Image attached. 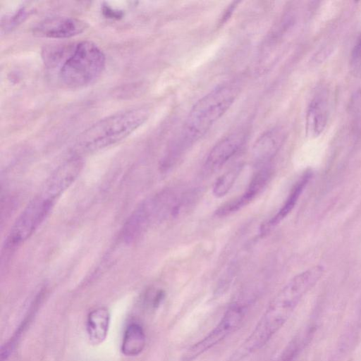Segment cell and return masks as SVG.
I'll use <instances>...</instances> for the list:
<instances>
[{"instance_id":"12","label":"cell","mask_w":361,"mask_h":361,"mask_svg":"<svg viewBox=\"0 0 361 361\" xmlns=\"http://www.w3.org/2000/svg\"><path fill=\"white\" fill-rule=\"evenodd\" d=\"M286 134L281 128H274L262 134L255 142L252 159L255 164L266 166L278 152L285 140Z\"/></svg>"},{"instance_id":"19","label":"cell","mask_w":361,"mask_h":361,"mask_svg":"<svg viewBox=\"0 0 361 361\" xmlns=\"http://www.w3.org/2000/svg\"><path fill=\"white\" fill-rule=\"evenodd\" d=\"M102 12L105 17L111 19H120L123 16V13L122 11L112 8L108 5L102 6Z\"/></svg>"},{"instance_id":"15","label":"cell","mask_w":361,"mask_h":361,"mask_svg":"<svg viewBox=\"0 0 361 361\" xmlns=\"http://www.w3.org/2000/svg\"><path fill=\"white\" fill-rule=\"evenodd\" d=\"M111 315L106 307H98L87 315L86 330L88 338L93 345L102 343L108 334Z\"/></svg>"},{"instance_id":"10","label":"cell","mask_w":361,"mask_h":361,"mask_svg":"<svg viewBox=\"0 0 361 361\" xmlns=\"http://www.w3.org/2000/svg\"><path fill=\"white\" fill-rule=\"evenodd\" d=\"M271 177V168L267 166L262 167L252 176L245 192L219 207L215 214L219 217L229 216L249 204L265 188Z\"/></svg>"},{"instance_id":"4","label":"cell","mask_w":361,"mask_h":361,"mask_svg":"<svg viewBox=\"0 0 361 361\" xmlns=\"http://www.w3.org/2000/svg\"><path fill=\"white\" fill-rule=\"evenodd\" d=\"M105 64V55L95 43L81 41L69 47L61 63L59 75L64 85L81 87L95 81Z\"/></svg>"},{"instance_id":"13","label":"cell","mask_w":361,"mask_h":361,"mask_svg":"<svg viewBox=\"0 0 361 361\" xmlns=\"http://www.w3.org/2000/svg\"><path fill=\"white\" fill-rule=\"evenodd\" d=\"M329 115L328 101L323 93L316 94L308 106L306 119V133L311 137L319 136L324 130Z\"/></svg>"},{"instance_id":"17","label":"cell","mask_w":361,"mask_h":361,"mask_svg":"<svg viewBox=\"0 0 361 361\" xmlns=\"http://www.w3.org/2000/svg\"><path fill=\"white\" fill-rule=\"evenodd\" d=\"M242 166H236L221 175L214 182L213 185V194L216 197L225 196L232 188L238 179Z\"/></svg>"},{"instance_id":"21","label":"cell","mask_w":361,"mask_h":361,"mask_svg":"<svg viewBox=\"0 0 361 361\" xmlns=\"http://www.w3.org/2000/svg\"><path fill=\"white\" fill-rule=\"evenodd\" d=\"M353 54L357 60L361 61V37L354 47Z\"/></svg>"},{"instance_id":"1","label":"cell","mask_w":361,"mask_h":361,"mask_svg":"<svg viewBox=\"0 0 361 361\" xmlns=\"http://www.w3.org/2000/svg\"><path fill=\"white\" fill-rule=\"evenodd\" d=\"M324 271L322 266L317 265L292 278L269 302L255 328L232 355L231 360L238 361L262 348L283 326Z\"/></svg>"},{"instance_id":"14","label":"cell","mask_w":361,"mask_h":361,"mask_svg":"<svg viewBox=\"0 0 361 361\" xmlns=\"http://www.w3.org/2000/svg\"><path fill=\"white\" fill-rule=\"evenodd\" d=\"M310 178V173H305L295 183L285 202L281 209L278 211V212L269 221H267L263 224H262L259 228V233L262 236L269 233L275 226H276L289 214V213L295 207L300 194L304 190V188L308 183Z\"/></svg>"},{"instance_id":"3","label":"cell","mask_w":361,"mask_h":361,"mask_svg":"<svg viewBox=\"0 0 361 361\" xmlns=\"http://www.w3.org/2000/svg\"><path fill=\"white\" fill-rule=\"evenodd\" d=\"M236 85H221L199 99L191 109L183 131V143L191 145L200 139L231 107L238 94Z\"/></svg>"},{"instance_id":"16","label":"cell","mask_w":361,"mask_h":361,"mask_svg":"<svg viewBox=\"0 0 361 361\" xmlns=\"http://www.w3.org/2000/svg\"><path fill=\"white\" fill-rule=\"evenodd\" d=\"M146 336L142 326L136 322L129 324L124 331L121 352L126 356H136L145 348Z\"/></svg>"},{"instance_id":"8","label":"cell","mask_w":361,"mask_h":361,"mask_svg":"<svg viewBox=\"0 0 361 361\" xmlns=\"http://www.w3.org/2000/svg\"><path fill=\"white\" fill-rule=\"evenodd\" d=\"M82 166L83 161L79 157L68 159L48 178L40 194L55 201L75 181Z\"/></svg>"},{"instance_id":"11","label":"cell","mask_w":361,"mask_h":361,"mask_svg":"<svg viewBox=\"0 0 361 361\" xmlns=\"http://www.w3.org/2000/svg\"><path fill=\"white\" fill-rule=\"evenodd\" d=\"M245 140V133L237 131L219 141L211 149L205 160V171L212 172L223 166L238 152Z\"/></svg>"},{"instance_id":"5","label":"cell","mask_w":361,"mask_h":361,"mask_svg":"<svg viewBox=\"0 0 361 361\" xmlns=\"http://www.w3.org/2000/svg\"><path fill=\"white\" fill-rule=\"evenodd\" d=\"M54 203L41 194L31 200L11 227L5 240V250H13L27 240L49 214Z\"/></svg>"},{"instance_id":"9","label":"cell","mask_w":361,"mask_h":361,"mask_svg":"<svg viewBox=\"0 0 361 361\" xmlns=\"http://www.w3.org/2000/svg\"><path fill=\"white\" fill-rule=\"evenodd\" d=\"M85 22L73 17L56 16L44 19L33 27V35L40 37L65 39L82 33Z\"/></svg>"},{"instance_id":"7","label":"cell","mask_w":361,"mask_h":361,"mask_svg":"<svg viewBox=\"0 0 361 361\" xmlns=\"http://www.w3.org/2000/svg\"><path fill=\"white\" fill-rule=\"evenodd\" d=\"M164 216V205L160 195L143 202L126 221L122 236L125 241L137 238L157 218Z\"/></svg>"},{"instance_id":"6","label":"cell","mask_w":361,"mask_h":361,"mask_svg":"<svg viewBox=\"0 0 361 361\" xmlns=\"http://www.w3.org/2000/svg\"><path fill=\"white\" fill-rule=\"evenodd\" d=\"M245 316L244 307L239 304L231 305L219 324L201 341L191 346L184 354V361H191L235 331Z\"/></svg>"},{"instance_id":"18","label":"cell","mask_w":361,"mask_h":361,"mask_svg":"<svg viewBox=\"0 0 361 361\" xmlns=\"http://www.w3.org/2000/svg\"><path fill=\"white\" fill-rule=\"evenodd\" d=\"M27 15V11L25 8H20L16 13H14L11 18H8L6 27L7 29H10L18 25L19 23L23 21Z\"/></svg>"},{"instance_id":"20","label":"cell","mask_w":361,"mask_h":361,"mask_svg":"<svg viewBox=\"0 0 361 361\" xmlns=\"http://www.w3.org/2000/svg\"><path fill=\"white\" fill-rule=\"evenodd\" d=\"M238 3V1L233 2L232 4L230 5L229 7H228L227 10L226 11L224 15L223 16V17H222V18L221 20V23H223L225 21H226L227 19L231 16V15L232 14L233 11L235 8Z\"/></svg>"},{"instance_id":"2","label":"cell","mask_w":361,"mask_h":361,"mask_svg":"<svg viewBox=\"0 0 361 361\" xmlns=\"http://www.w3.org/2000/svg\"><path fill=\"white\" fill-rule=\"evenodd\" d=\"M149 115V108L140 106L102 118L79 135L76 147L83 152H94L111 146L137 130Z\"/></svg>"}]
</instances>
